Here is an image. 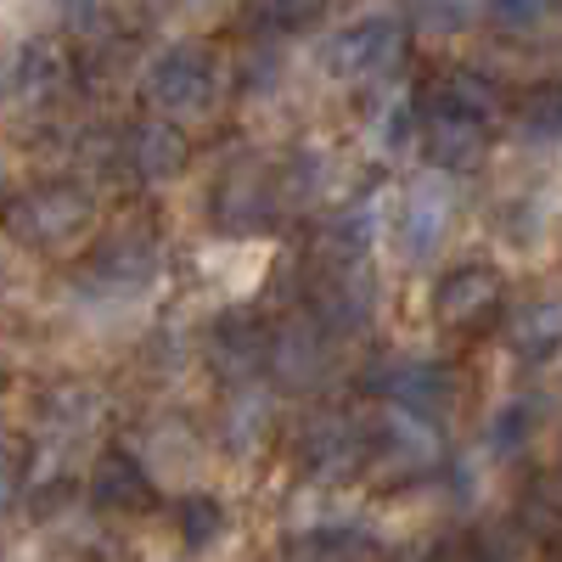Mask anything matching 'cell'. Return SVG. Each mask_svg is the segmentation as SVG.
Listing matches in <instances>:
<instances>
[{
    "label": "cell",
    "instance_id": "6da1fadb",
    "mask_svg": "<svg viewBox=\"0 0 562 562\" xmlns=\"http://www.w3.org/2000/svg\"><path fill=\"white\" fill-rule=\"evenodd\" d=\"M220 90H225V68L209 45L198 40H180L169 52H158L140 74V97H147L153 113L175 119V124H198L220 108Z\"/></svg>",
    "mask_w": 562,
    "mask_h": 562
},
{
    "label": "cell",
    "instance_id": "7a4b0ae2",
    "mask_svg": "<svg viewBox=\"0 0 562 562\" xmlns=\"http://www.w3.org/2000/svg\"><path fill=\"white\" fill-rule=\"evenodd\" d=\"M0 214H7V237L18 248L68 254L90 231V220H97V198H90L79 180H40L29 192H18Z\"/></svg>",
    "mask_w": 562,
    "mask_h": 562
},
{
    "label": "cell",
    "instance_id": "3957f363",
    "mask_svg": "<svg viewBox=\"0 0 562 562\" xmlns=\"http://www.w3.org/2000/svg\"><path fill=\"white\" fill-rule=\"evenodd\" d=\"M456 225V186L445 180V169H428L400 186V198L389 209V248L400 254V265H428Z\"/></svg>",
    "mask_w": 562,
    "mask_h": 562
},
{
    "label": "cell",
    "instance_id": "277c9868",
    "mask_svg": "<svg viewBox=\"0 0 562 562\" xmlns=\"http://www.w3.org/2000/svg\"><path fill=\"white\" fill-rule=\"evenodd\" d=\"M158 270H164L158 243L147 237V231H124V237H108L102 248L85 254L74 288L90 304H135L158 281Z\"/></svg>",
    "mask_w": 562,
    "mask_h": 562
},
{
    "label": "cell",
    "instance_id": "5b68a950",
    "mask_svg": "<svg viewBox=\"0 0 562 562\" xmlns=\"http://www.w3.org/2000/svg\"><path fill=\"white\" fill-rule=\"evenodd\" d=\"M405 63V23L400 18H360L321 45V68L338 85H378Z\"/></svg>",
    "mask_w": 562,
    "mask_h": 562
},
{
    "label": "cell",
    "instance_id": "8992f818",
    "mask_svg": "<svg viewBox=\"0 0 562 562\" xmlns=\"http://www.w3.org/2000/svg\"><path fill=\"white\" fill-rule=\"evenodd\" d=\"M299 467L315 484H349L371 467V428L349 411H315L299 428Z\"/></svg>",
    "mask_w": 562,
    "mask_h": 562
},
{
    "label": "cell",
    "instance_id": "52a82bcc",
    "mask_svg": "<svg viewBox=\"0 0 562 562\" xmlns=\"http://www.w3.org/2000/svg\"><path fill=\"white\" fill-rule=\"evenodd\" d=\"M506 310V281L490 265H456L434 288V321L445 333H484Z\"/></svg>",
    "mask_w": 562,
    "mask_h": 562
},
{
    "label": "cell",
    "instance_id": "ba28073f",
    "mask_svg": "<svg viewBox=\"0 0 562 562\" xmlns=\"http://www.w3.org/2000/svg\"><path fill=\"white\" fill-rule=\"evenodd\" d=\"M276 209H281V180H270L259 164H237L209 192V220L225 237H259L276 225Z\"/></svg>",
    "mask_w": 562,
    "mask_h": 562
},
{
    "label": "cell",
    "instance_id": "9c48e42d",
    "mask_svg": "<svg viewBox=\"0 0 562 562\" xmlns=\"http://www.w3.org/2000/svg\"><path fill=\"white\" fill-rule=\"evenodd\" d=\"M439 461V428L428 422V411L394 405L383 411V422L371 428V467L389 479H416Z\"/></svg>",
    "mask_w": 562,
    "mask_h": 562
},
{
    "label": "cell",
    "instance_id": "30bf717a",
    "mask_svg": "<svg viewBox=\"0 0 562 562\" xmlns=\"http://www.w3.org/2000/svg\"><path fill=\"white\" fill-rule=\"evenodd\" d=\"M97 422H102V394L90 389V383H57V389H45V400H40V461L45 467H63L68 450L85 434H97Z\"/></svg>",
    "mask_w": 562,
    "mask_h": 562
},
{
    "label": "cell",
    "instance_id": "8fae6325",
    "mask_svg": "<svg viewBox=\"0 0 562 562\" xmlns=\"http://www.w3.org/2000/svg\"><path fill=\"white\" fill-rule=\"evenodd\" d=\"M186 164H192V135H186V124H175L164 113L130 124V135H124V169L140 186H169V180L186 175Z\"/></svg>",
    "mask_w": 562,
    "mask_h": 562
},
{
    "label": "cell",
    "instance_id": "7c38bea8",
    "mask_svg": "<svg viewBox=\"0 0 562 562\" xmlns=\"http://www.w3.org/2000/svg\"><path fill=\"white\" fill-rule=\"evenodd\" d=\"M422 147H428L434 169L461 175L479 169L490 153V119H467V113H445V108H422Z\"/></svg>",
    "mask_w": 562,
    "mask_h": 562
},
{
    "label": "cell",
    "instance_id": "4fadbf2b",
    "mask_svg": "<svg viewBox=\"0 0 562 562\" xmlns=\"http://www.w3.org/2000/svg\"><path fill=\"white\" fill-rule=\"evenodd\" d=\"M90 501L102 512H119V518H135V512H147L158 501V484L130 450H108L90 467Z\"/></svg>",
    "mask_w": 562,
    "mask_h": 562
},
{
    "label": "cell",
    "instance_id": "5bb4252c",
    "mask_svg": "<svg viewBox=\"0 0 562 562\" xmlns=\"http://www.w3.org/2000/svg\"><path fill=\"white\" fill-rule=\"evenodd\" d=\"M270 344H276V333H270L265 321H254V315H231V321L214 326L209 360L225 371L231 383H254V378H259V366H270Z\"/></svg>",
    "mask_w": 562,
    "mask_h": 562
},
{
    "label": "cell",
    "instance_id": "9a60e30c",
    "mask_svg": "<svg viewBox=\"0 0 562 562\" xmlns=\"http://www.w3.org/2000/svg\"><path fill=\"white\" fill-rule=\"evenodd\" d=\"M214 434H220V445L231 456L265 450L270 434H276V400L259 383H237V389H231V400H225V411H220V428Z\"/></svg>",
    "mask_w": 562,
    "mask_h": 562
},
{
    "label": "cell",
    "instance_id": "2e32d148",
    "mask_svg": "<svg viewBox=\"0 0 562 562\" xmlns=\"http://www.w3.org/2000/svg\"><path fill=\"white\" fill-rule=\"evenodd\" d=\"M68 79H74V57H68L63 40H52V34L23 40V52H18V63H12V90H18L23 102H52V97H63Z\"/></svg>",
    "mask_w": 562,
    "mask_h": 562
},
{
    "label": "cell",
    "instance_id": "e0dca14e",
    "mask_svg": "<svg viewBox=\"0 0 562 562\" xmlns=\"http://www.w3.org/2000/svg\"><path fill=\"white\" fill-rule=\"evenodd\" d=\"M315 315L333 326V333H366V321H371V281L355 265H333V276L321 281V293H315Z\"/></svg>",
    "mask_w": 562,
    "mask_h": 562
},
{
    "label": "cell",
    "instance_id": "ac0fdd59",
    "mask_svg": "<svg viewBox=\"0 0 562 562\" xmlns=\"http://www.w3.org/2000/svg\"><path fill=\"white\" fill-rule=\"evenodd\" d=\"M506 349L518 360H546L562 349V299H524L506 315Z\"/></svg>",
    "mask_w": 562,
    "mask_h": 562
},
{
    "label": "cell",
    "instance_id": "d6986e66",
    "mask_svg": "<svg viewBox=\"0 0 562 562\" xmlns=\"http://www.w3.org/2000/svg\"><path fill=\"white\" fill-rule=\"evenodd\" d=\"M333 0H243V23L254 34H299L326 18Z\"/></svg>",
    "mask_w": 562,
    "mask_h": 562
},
{
    "label": "cell",
    "instance_id": "ffe728a7",
    "mask_svg": "<svg viewBox=\"0 0 562 562\" xmlns=\"http://www.w3.org/2000/svg\"><path fill=\"white\" fill-rule=\"evenodd\" d=\"M422 108H445V113H467V119H490L495 113V90L473 74V68H456L445 74L434 90H428V102Z\"/></svg>",
    "mask_w": 562,
    "mask_h": 562
},
{
    "label": "cell",
    "instance_id": "44dd1931",
    "mask_svg": "<svg viewBox=\"0 0 562 562\" xmlns=\"http://www.w3.org/2000/svg\"><path fill=\"white\" fill-rule=\"evenodd\" d=\"M288 551L293 557H378V540L366 535V524H326V529H304Z\"/></svg>",
    "mask_w": 562,
    "mask_h": 562
},
{
    "label": "cell",
    "instance_id": "7402d4cb",
    "mask_svg": "<svg viewBox=\"0 0 562 562\" xmlns=\"http://www.w3.org/2000/svg\"><path fill=\"white\" fill-rule=\"evenodd\" d=\"M378 383L394 405H411V411H428L434 400H445V371L439 366H394Z\"/></svg>",
    "mask_w": 562,
    "mask_h": 562
},
{
    "label": "cell",
    "instance_id": "603a6c76",
    "mask_svg": "<svg viewBox=\"0 0 562 562\" xmlns=\"http://www.w3.org/2000/svg\"><path fill=\"white\" fill-rule=\"evenodd\" d=\"M175 518H180V540L186 546H214L220 535H225V501H214V495H186L180 506H175Z\"/></svg>",
    "mask_w": 562,
    "mask_h": 562
},
{
    "label": "cell",
    "instance_id": "cb8c5ba5",
    "mask_svg": "<svg viewBox=\"0 0 562 562\" xmlns=\"http://www.w3.org/2000/svg\"><path fill=\"white\" fill-rule=\"evenodd\" d=\"M518 124L540 140H562V79H546V85L529 90L518 102Z\"/></svg>",
    "mask_w": 562,
    "mask_h": 562
},
{
    "label": "cell",
    "instance_id": "d4e9b609",
    "mask_svg": "<svg viewBox=\"0 0 562 562\" xmlns=\"http://www.w3.org/2000/svg\"><path fill=\"white\" fill-rule=\"evenodd\" d=\"M416 130H422V113L411 102H383L378 119H371V147L378 153H405Z\"/></svg>",
    "mask_w": 562,
    "mask_h": 562
},
{
    "label": "cell",
    "instance_id": "484cf974",
    "mask_svg": "<svg viewBox=\"0 0 562 562\" xmlns=\"http://www.w3.org/2000/svg\"><path fill=\"white\" fill-rule=\"evenodd\" d=\"M551 7H557V0H484L490 23L506 29V34H529V29H540V23L551 18Z\"/></svg>",
    "mask_w": 562,
    "mask_h": 562
},
{
    "label": "cell",
    "instance_id": "4316f807",
    "mask_svg": "<svg viewBox=\"0 0 562 562\" xmlns=\"http://www.w3.org/2000/svg\"><path fill=\"white\" fill-rule=\"evenodd\" d=\"M23 490H29V461H23L18 445L0 439V518H7V512L23 501Z\"/></svg>",
    "mask_w": 562,
    "mask_h": 562
},
{
    "label": "cell",
    "instance_id": "83f0119b",
    "mask_svg": "<svg viewBox=\"0 0 562 562\" xmlns=\"http://www.w3.org/2000/svg\"><path fill=\"white\" fill-rule=\"evenodd\" d=\"M7 186H12V169H7V153H0V203H7Z\"/></svg>",
    "mask_w": 562,
    "mask_h": 562
}]
</instances>
